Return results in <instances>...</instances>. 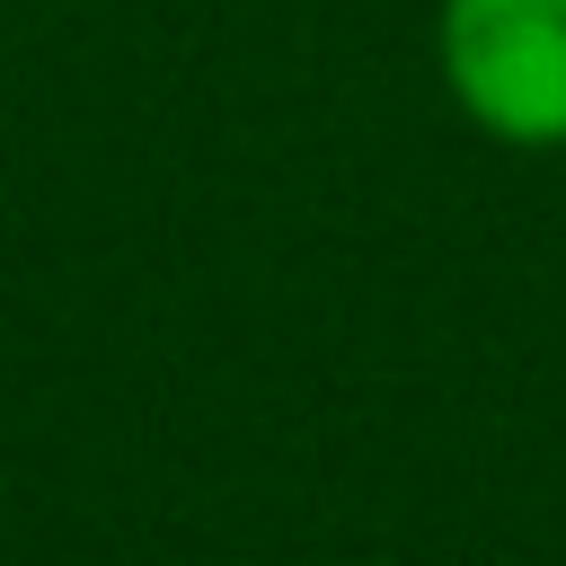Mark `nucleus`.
Returning <instances> with one entry per match:
<instances>
[{
    "mask_svg": "<svg viewBox=\"0 0 566 566\" xmlns=\"http://www.w3.org/2000/svg\"><path fill=\"white\" fill-rule=\"evenodd\" d=\"M433 71L469 133L566 150V0H442Z\"/></svg>",
    "mask_w": 566,
    "mask_h": 566,
    "instance_id": "f257e3e1",
    "label": "nucleus"
}]
</instances>
